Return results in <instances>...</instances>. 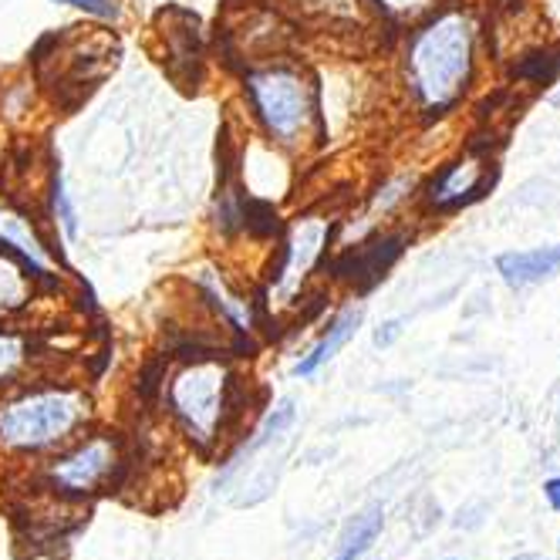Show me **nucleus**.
<instances>
[{
  "instance_id": "obj_1",
  "label": "nucleus",
  "mask_w": 560,
  "mask_h": 560,
  "mask_svg": "<svg viewBox=\"0 0 560 560\" xmlns=\"http://www.w3.org/2000/svg\"><path fill=\"white\" fill-rule=\"evenodd\" d=\"M92 402L78 388H34L0 402V450L42 453L65 446L85 425Z\"/></svg>"
},
{
  "instance_id": "obj_2",
  "label": "nucleus",
  "mask_w": 560,
  "mask_h": 560,
  "mask_svg": "<svg viewBox=\"0 0 560 560\" xmlns=\"http://www.w3.org/2000/svg\"><path fill=\"white\" fill-rule=\"evenodd\" d=\"M469 24L459 14L435 18L425 31H419L409 51V78L416 95L429 108L450 105L469 78Z\"/></svg>"
},
{
  "instance_id": "obj_3",
  "label": "nucleus",
  "mask_w": 560,
  "mask_h": 560,
  "mask_svg": "<svg viewBox=\"0 0 560 560\" xmlns=\"http://www.w3.org/2000/svg\"><path fill=\"white\" fill-rule=\"evenodd\" d=\"M233 375L213 358H199L170 382V409L199 450H213L233 419Z\"/></svg>"
},
{
  "instance_id": "obj_4",
  "label": "nucleus",
  "mask_w": 560,
  "mask_h": 560,
  "mask_svg": "<svg viewBox=\"0 0 560 560\" xmlns=\"http://www.w3.org/2000/svg\"><path fill=\"white\" fill-rule=\"evenodd\" d=\"M247 92L270 139L294 145L307 136L314 118V98L304 74L291 65H267L247 74Z\"/></svg>"
},
{
  "instance_id": "obj_5",
  "label": "nucleus",
  "mask_w": 560,
  "mask_h": 560,
  "mask_svg": "<svg viewBox=\"0 0 560 560\" xmlns=\"http://www.w3.org/2000/svg\"><path fill=\"white\" fill-rule=\"evenodd\" d=\"M118 469H122L118 446L105 435H95V439H89V443L65 453L61 459H55L45 469V476H48L55 493L71 497V500H85V497H95L105 487H112Z\"/></svg>"
},
{
  "instance_id": "obj_6",
  "label": "nucleus",
  "mask_w": 560,
  "mask_h": 560,
  "mask_svg": "<svg viewBox=\"0 0 560 560\" xmlns=\"http://www.w3.org/2000/svg\"><path fill=\"white\" fill-rule=\"evenodd\" d=\"M328 236H331V223L317 220V217L294 223V230L288 236V247H284V264H280V273L270 288V298L277 294V304H291V298L298 294L307 270L322 260Z\"/></svg>"
},
{
  "instance_id": "obj_7",
  "label": "nucleus",
  "mask_w": 560,
  "mask_h": 560,
  "mask_svg": "<svg viewBox=\"0 0 560 560\" xmlns=\"http://www.w3.org/2000/svg\"><path fill=\"white\" fill-rule=\"evenodd\" d=\"M0 247L18 254L34 277H45L55 280V257L45 247V240L37 236V230L31 226V220L14 210L11 203H0Z\"/></svg>"
},
{
  "instance_id": "obj_8",
  "label": "nucleus",
  "mask_w": 560,
  "mask_h": 560,
  "mask_svg": "<svg viewBox=\"0 0 560 560\" xmlns=\"http://www.w3.org/2000/svg\"><path fill=\"white\" fill-rule=\"evenodd\" d=\"M497 270L510 288H527L537 280H547L560 270V247H537V250H516L497 260Z\"/></svg>"
},
{
  "instance_id": "obj_9",
  "label": "nucleus",
  "mask_w": 560,
  "mask_h": 560,
  "mask_svg": "<svg viewBox=\"0 0 560 560\" xmlns=\"http://www.w3.org/2000/svg\"><path fill=\"white\" fill-rule=\"evenodd\" d=\"M398 254H402V236H382L369 247H358L341 264V277H351L362 288H369V284H375L378 277H385V270L398 260Z\"/></svg>"
},
{
  "instance_id": "obj_10",
  "label": "nucleus",
  "mask_w": 560,
  "mask_h": 560,
  "mask_svg": "<svg viewBox=\"0 0 560 560\" xmlns=\"http://www.w3.org/2000/svg\"><path fill=\"white\" fill-rule=\"evenodd\" d=\"M362 317H365V311H362V304H354V307H345L335 322H331V328L322 335V341H317L301 362H298V375H314L322 365H328L331 358L338 354V348H345L348 345V338L358 331V325H362Z\"/></svg>"
},
{
  "instance_id": "obj_11",
  "label": "nucleus",
  "mask_w": 560,
  "mask_h": 560,
  "mask_svg": "<svg viewBox=\"0 0 560 560\" xmlns=\"http://www.w3.org/2000/svg\"><path fill=\"white\" fill-rule=\"evenodd\" d=\"M487 186H490L487 176H476L472 166L459 163V166H450L446 176L432 186L429 199H432L435 207H463V203H472L476 196H483Z\"/></svg>"
},
{
  "instance_id": "obj_12",
  "label": "nucleus",
  "mask_w": 560,
  "mask_h": 560,
  "mask_svg": "<svg viewBox=\"0 0 560 560\" xmlns=\"http://www.w3.org/2000/svg\"><path fill=\"white\" fill-rule=\"evenodd\" d=\"M31 294H34V284L24 273V267L14 257L0 254V314L11 317V314L24 311L31 304Z\"/></svg>"
},
{
  "instance_id": "obj_13",
  "label": "nucleus",
  "mask_w": 560,
  "mask_h": 560,
  "mask_svg": "<svg viewBox=\"0 0 560 560\" xmlns=\"http://www.w3.org/2000/svg\"><path fill=\"white\" fill-rule=\"evenodd\" d=\"M199 284L207 288V294L213 298V304L223 311V317H226L230 325H236L240 331H254V307H250V301H244L240 294H230L226 284L213 270H207L203 277H199Z\"/></svg>"
},
{
  "instance_id": "obj_14",
  "label": "nucleus",
  "mask_w": 560,
  "mask_h": 560,
  "mask_svg": "<svg viewBox=\"0 0 560 560\" xmlns=\"http://www.w3.org/2000/svg\"><path fill=\"white\" fill-rule=\"evenodd\" d=\"M27 362H31V341L14 331H0V388L21 378Z\"/></svg>"
},
{
  "instance_id": "obj_15",
  "label": "nucleus",
  "mask_w": 560,
  "mask_h": 560,
  "mask_svg": "<svg viewBox=\"0 0 560 560\" xmlns=\"http://www.w3.org/2000/svg\"><path fill=\"white\" fill-rule=\"evenodd\" d=\"M557 71H560V55L557 51H534V55L524 58V65L513 68L516 78H530V82H537V85L553 82Z\"/></svg>"
},
{
  "instance_id": "obj_16",
  "label": "nucleus",
  "mask_w": 560,
  "mask_h": 560,
  "mask_svg": "<svg viewBox=\"0 0 560 560\" xmlns=\"http://www.w3.org/2000/svg\"><path fill=\"white\" fill-rule=\"evenodd\" d=\"M58 4H71L78 11H85V14H95V18H118V0H58Z\"/></svg>"
},
{
  "instance_id": "obj_17",
  "label": "nucleus",
  "mask_w": 560,
  "mask_h": 560,
  "mask_svg": "<svg viewBox=\"0 0 560 560\" xmlns=\"http://www.w3.org/2000/svg\"><path fill=\"white\" fill-rule=\"evenodd\" d=\"M55 213H58V220H61L65 233H68V236H74V233H78V217H74V210H71V203H68V196H65L61 183L55 186Z\"/></svg>"
},
{
  "instance_id": "obj_18",
  "label": "nucleus",
  "mask_w": 560,
  "mask_h": 560,
  "mask_svg": "<svg viewBox=\"0 0 560 560\" xmlns=\"http://www.w3.org/2000/svg\"><path fill=\"white\" fill-rule=\"evenodd\" d=\"M544 497H547V503H550L553 510H560V476L547 479V483H544Z\"/></svg>"
},
{
  "instance_id": "obj_19",
  "label": "nucleus",
  "mask_w": 560,
  "mask_h": 560,
  "mask_svg": "<svg viewBox=\"0 0 560 560\" xmlns=\"http://www.w3.org/2000/svg\"><path fill=\"white\" fill-rule=\"evenodd\" d=\"M398 331H402V322H388V325H385V331H378V335H375V345H382V348H385V345H392V341L398 338Z\"/></svg>"
},
{
  "instance_id": "obj_20",
  "label": "nucleus",
  "mask_w": 560,
  "mask_h": 560,
  "mask_svg": "<svg viewBox=\"0 0 560 560\" xmlns=\"http://www.w3.org/2000/svg\"><path fill=\"white\" fill-rule=\"evenodd\" d=\"M388 11H419L425 8V0H382Z\"/></svg>"
},
{
  "instance_id": "obj_21",
  "label": "nucleus",
  "mask_w": 560,
  "mask_h": 560,
  "mask_svg": "<svg viewBox=\"0 0 560 560\" xmlns=\"http://www.w3.org/2000/svg\"><path fill=\"white\" fill-rule=\"evenodd\" d=\"M338 560H358V557H351V553H341Z\"/></svg>"
},
{
  "instance_id": "obj_22",
  "label": "nucleus",
  "mask_w": 560,
  "mask_h": 560,
  "mask_svg": "<svg viewBox=\"0 0 560 560\" xmlns=\"http://www.w3.org/2000/svg\"><path fill=\"white\" fill-rule=\"evenodd\" d=\"M557 105H560V95H557Z\"/></svg>"
}]
</instances>
